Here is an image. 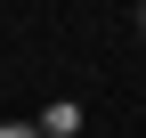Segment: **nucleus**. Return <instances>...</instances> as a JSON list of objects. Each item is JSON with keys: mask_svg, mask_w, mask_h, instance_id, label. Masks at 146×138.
Returning <instances> with one entry per match:
<instances>
[{"mask_svg": "<svg viewBox=\"0 0 146 138\" xmlns=\"http://www.w3.org/2000/svg\"><path fill=\"white\" fill-rule=\"evenodd\" d=\"M138 33H146V8H138Z\"/></svg>", "mask_w": 146, "mask_h": 138, "instance_id": "obj_2", "label": "nucleus"}, {"mask_svg": "<svg viewBox=\"0 0 146 138\" xmlns=\"http://www.w3.org/2000/svg\"><path fill=\"white\" fill-rule=\"evenodd\" d=\"M0 138H41V130H33V122H0Z\"/></svg>", "mask_w": 146, "mask_h": 138, "instance_id": "obj_1", "label": "nucleus"}]
</instances>
